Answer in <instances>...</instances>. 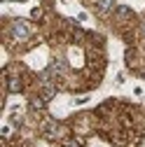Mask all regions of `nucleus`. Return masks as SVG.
<instances>
[{
	"instance_id": "f03ea898",
	"label": "nucleus",
	"mask_w": 145,
	"mask_h": 147,
	"mask_svg": "<svg viewBox=\"0 0 145 147\" xmlns=\"http://www.w3.org/2000/svg\"><path fill=\"white\" fill-rule=\"evenodd\" d=\"M98 5H101V9L105 12V9H110V7H112V0H98Z\"/></svg>"
},
{
	"instance_id": "f257e3e1",
	"label": "nucleus",
	"mask_w": 145,
	"mask_h": 147,
	"mask_svg": "<svg viewBox=\"0 0 145 147\" xmlns=\"http://www.w3.org/2000/svg\"><path fill=\"white\" fill-rule=\"evenodd\" d=\"M28 33H30V30H28V26H26L24 21H16V24L12 26V35H14L16 40H24V38H28Z\"/></svg>"
}]
</instances>
